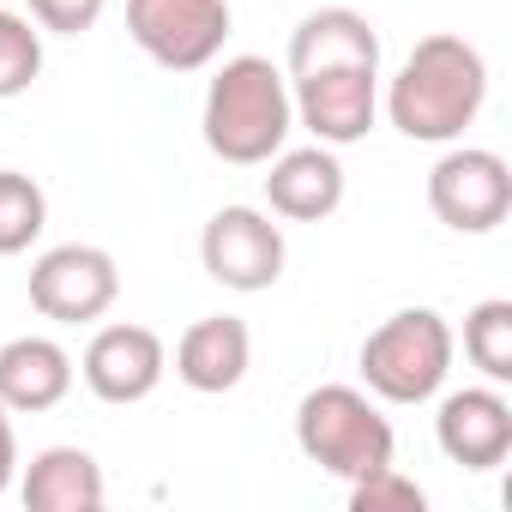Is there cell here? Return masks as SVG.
Masks as SVG:
<instances>
[{"mask_svg": "<svg viewBox=\"0 0 512 512\" xmlns=\"http://www.w3.org/2000/svg\"><path fill=\"white\" fill-rule=\"evenodd\" d=\"M482 103H488V61H482L476 43H464L452 31L422 37L404 55V67H398V79L386 91L392 127L404 139H416V145L464 139V127L482 115Z\"/></svg>", "mask_w": 512, "mask_h": 512, "instance_id": "1", "label": "cell"}, {"mask_svg": "<svg viewBox=\"0 0 512 512\" xmlns=\"http://www.w3.org/2000/svg\"><path fill=\"white\" fill-rule=\"evenodd\" d=\"M205 145L211 157L253 169L272 163L296 127V103H290V79L266 61V55H235L217 67V79L205 85Z\"/></svg>", "mask_w": 512, "mask_h": 512, "instance_id": "2", "label": "cell"}, {"mask_svg": "<svg viewBox=\"0 0 512 512\" xmlns=\"http://www.w3.org/2000/svg\"><path fill=\"white\" fill-rule=\"evenodd\" d=\"M296 446L338 482H362L392 464L398 434L362 386H314L296 404Z\"/></svg>", "mask_w": 512, "mask_h": 512, "instance_id": "3", "label": "cell"}, {"mask_svg": "<svg viewBox=\"0 0 512 512\" xmlns=\"http://www.w3.org/2000/svg\"><path fill=\"white\" fill-rule=\"evenodd\" d=\"M452 326L434 308H398L362 338V380L386 404H428L452 374Z\"/></svg>", "mask_w": 512, "mask_h": 512, "instance_id": "4", "label": "cell"}, {"mask_svg": "<svg viewBox=\"0 0 512 512\" xmlns=\"http://www.w3.org/2000/svg\"><path fill=\"white\" fill-rule=\"evenodd\" d=\"M428 205L452 235H488L512 211V169L488 145H452L428 169Z\"/></svg>", "mask_w": 512, "mask_h": 512, "instance_id": "5", "label": "cell"}, {"mask_svg": "<svg viewBox=\"0 0 512 512\" xmlns=\"http://www.w3.org/2000/svg\"><path fill=\"white\" fill-rule=\"evenodd\" d=\"M127 37L163 73H199L223 55L229 0H127Z\"/></svg>", "mask_w": 512, "mask_h": 512, "instance_id": "6", "label": "cell"}, {"mask_svg": "<svg viewBox=\"0 0 512 512\" xmlns=\"http://www.w3.org/2000/svg\"><path fill=\"white\" fill-rule=\"evenodd\" d=\"M115 296H121V272L91 241H61L31 266V308L55 326H91L115 308Z\"/></svg>", "mask_w": 512, "mask_h": 512, "instance_id": "7", "label": "cell"}, {"mask_svg": "<svg viewBox=\"0 0 512 512\" xmlns=\"http://www.w3.org/2000/svg\"><path fill=\"white\" fill-rule=\"evenodd\" d=\"M199 260L205 272L223 284V290H241V296H260L284 278V229L266 217V211H253V205H223L205 235H199Z\"/></svg>", "mask_w": 512, "mask_h": 512, "instance_id": "8", "label": "cell"}, {"mask_svg": "<svg viewBox=\"0 0 512 512\" xmlns=\"http://www.w3.org/2000/svg\"><path fill=\"white\" fill-rule=\"evenodd\" d=\"M296 121L314 133V145H356L368 139L374 115H380V67H326V73H302L296 91Z\"/></svg>", "mask_w": 512, "mask_h": 512, "instance_id": "9", "label": "cell"}, {"mask_svg": "<svg viewBox=\"0 0 512 512\" xmlns=\"http://www.w3.org/2000/svg\"><path fill=\"white\" fill-rule=\"evenodd\" d=\"M79 374H85V386H91L103 404H139V398H151V392L163 386L169 350H163V338H157L151 326L121 320V326H103V332L85 344Z\"/></svg>", "mask_w": 512, "mask_h": 512, "instance_id": "10", "label": "cell"}, {"mask_svg": "<svg viewBox=\"0 0 512 512\" xmlns=\"http://www.w3.org/2000/svg\"><path fill=\"white\" fill-rule=\"evenodd\" d=\"M434 440L452 464L464 470H494L512 452V404L500 398V386H464L440 398L434 416Z\"/></svg>", "mask_w": 512, "mask_h": 512, "instance_id": "11", "label": "cell"}, {"mask_svg": "<svg viewBox=\"0 0 512 512\" xmlns=\"http://www.w3.org/2000/svg\"><path fill=\"white\" fill-rule=\"evenodd\" d=\"M266 205L290 223H320L344 205V163L332 145H296L266 163Z\"/></svg>", "mask_w": 512, "mask_h": 512, "instance_id": "12", "label": "cell"}, {"mask_svg": "<svg viewBox=\"0 0 512 512\" xmlns=\"http://www.w3.org/2000/svg\"><path fill=\"white\" fill-rule=\"evenodd\" d=\"M253 368V332L235 320V314H205L181 332L175 344V374L181 386L217 398V392H235Z\"/></svg>", "mask_w": 512, "mask_h": 512, "instance_id": "13", "label": "cell"}, {"mask_svg": "<svg viewBox=\"0 0 512 512\" xmlns=\"http://www.w3.org/2000/svg\"><path fill=\"white\" fill-rule=\"evenodd\" d=\"M326 67H380V31L356 7H320L290 31V79Z\"/></svg>", "mask_w": 512, "mask_h": 512, "instance_id": "14", "label": "cell"}, {"mask_svg": "<svg viewBox=\"0 0 512 512\" xmlns=\"http://www.w3.org/2000/svg\"><path fill=\"white\" fill-rule=\"evenodd\" d=\"M73 392V356L55 344V338H13L0 344V404L13 416H37V410H55L61 398Z\"/></svg>", "mask_w": 512, "mask_h": 512, "instance_id": "15", "label": "cell"}, {"mask_svg": "<svg viewBox=\"0 0 512 512\" xmlns=\"http://www.w3.org/2000/svg\"><path fill=\"white\" fill-rule=\"evenodd\" d=\"M31 512H97L103 506V464L85 446H43L19 482Z\"/></svg>", "mask_w": 512, "mask_h": 512, "instance_id": "16", "label": "cell"}, {"mask_svg": "<svg viewBox=\"0 0 512 512\" xmlns=\"http://www.w3.org/2000/svg\"><path fill=\"white\" fill-rule=\"evenodd\" d=\"M464 356H470V368H482L488 386L512 380V302L506 296L476 302L464 314Z\"/></svg>", "mask_w": 512, "mask_h": 512, "instance_id": "17", "label": "cell"}, {"mask_svg": "<svg viewBox=\"0 0 512 512\" xmlns=\"http://www.w3.org/2000/svg\"><path fill=\"white\" fill-rule=\"evenodd\" d=\"M49 223V193L19 175V169H0V260H13V253H25Z\"/></svg>", "mask_w": 512, "mask_h": 512, "instance_id": "18", "label": "cell"}, {"mask_svg": "<svg viewBox=\"0 0 512 512\" xmlns=\"http://www.w3.org/2000/svg\"><path fill=\"white\" fill-rule=\"evenodd\" d=\"M43 73V31H31V19L0 13V103L25 97Z\"/></svg>", "mask_w": 512, "mask_h": 512, "instance_id": "19", "label": "cell"}, {"mask_svg": "<svg viewBox=\"0 0 512 512\" xmlns=\"http://www.w3.org/2000/svg\"><path fill=\"white\" fill-rule=\"evenodd\" d=\"M422 506H428V494H422L398 464H386V470L350 482V512H422Z\"/></svg>", "mask_w": 512, "mask_h": 512, "instance_id": "20", "label": "cell"}, {"mask_svg": "<svg viewBox=\"0 0 512 512\" xmlns=\"http://www.w3.org/2000/svg\"><path fill=\"white\" fill-rule=\"evenodd\" d=\"M109 0H31V19L55 37H85L97 19H103Z\"/></svg>", "mask_w": 512, "mask_h": 512, "instance_id": "21", "label": "cell"}, {"mask_svg": "<svg viewBox=\"0 0 512 512\" xmlns=\"http://www.w3.org/2000/svg\"><path fill=\"white\" fill-rule=\"evenodd\" d=\"M13 470H19V440H13V410L0 404V494L13 488Z\"/></svg>", "mask_w": 512, "mask_h": 512, "instance_id": "22", "label": "cell"}]
</instances>
